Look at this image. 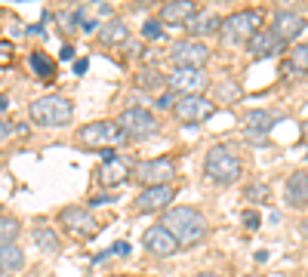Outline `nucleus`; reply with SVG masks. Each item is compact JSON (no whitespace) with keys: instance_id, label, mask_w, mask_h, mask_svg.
I'll list each match as a JSON object with an SVG mask.
<instances>
[{"instance_id":"4be33fe9","label":"nucleus","mask_w":308,"mask_h":277,"mask_svg":"<svg viewBox=\"0 0 308 277\" xmlns=\"http://www.w3.org/2000/svg\"><path fill=\"white\" fill-rule=\"evenodd\" d=\"M127 37H130V28L123 25L120 19H111L108 25L99 28V40H102V43H111V46H114V43H127Z\"/></svg>"},{"instance_id":"a211bd4d","label":"nucleus","mask_w":308,"mask_h":277,"mask_svg":"<svg viewBox=\"0 0 308 277\" xmlns=\"http://www.w3.org/2000/svg\"><path fill=\"white\" fill-rule=\"evenodd\" d=\"M195 16H197V3H195V0H173V3L161 6V22H169V25L191 22Z\"/></svg>"},{"instance_id":"2eb2a0df","label":"nucleus","mask_w":308,"mask_h":277,"mask_svg":"<svg viewBox=\"0 0 308 277\" xmlns=\"http://www.w3.org/2000/svg\"><path fill=\"white\" fill-rule=\"evenodd\" d=\"M176 197V188L173 185H157V188H145L139 197H136V210L139 213H157Z\"/></svg>"},{"instance_id":"c85d7f7f","label":"nucleus","mask_w":308,"mask_h":277,"mask_svg":"<svg viewBox=\"0 0 308 277\" xmlns=\"http://www.w3.org/2000/svg\"><path fill=\"white\" fill-rule=\"evenodd\" d=\"M216 92H219V99H222V102H234L237 96H241V86L231 83V80H222V83L216 86Z\"/></svg>"},{"instance_id":"dca6fc26","label":"nucleus","mask_w":308,"mask_h":277,"mask_svg":"<svg viewBox=\"0 0 308 277\" xmlns=\"http://www.w3.org/2000/svg\"><path fill=\"white\" fill-rule=\"evenodd\" d=\"M142 244L148 252H154V256H173V252L179 249L176 244V237L169 234V231L164 225H154V228H148L145 234H142Z\"/></svg>"},{"instance_id":"79ce46f5","label":"nucleus","mask_w":308,"mask_h":277,"mask_svg":"<svg viewBox=\"0 0 308 277\" xmlns=\"http://www.w3.org/2000/svg\"><path fill=\"white\" fill-rule=\"evenodd\" d=\"M111 277H123V274H111Z\"/></svg>"},{"instance_id":"37998d69","label":"nucleus","mask_w":308,"mask_h":277,"mask_svg":"<svg viewBox=\"0 0 308 277\" xmlns=\"http://www.w3.org/2000/svg\"><path fill=\"white\" fill-rule=\"evenodd\" d=\"M305 133H308V130H305Z\"/></svg>"},{"instance_id":"5701e85b","label":"nucleus","mask_w":308,"mask_h":277,"mask_svg":"<svg viewBox=\"0 0 308 277\" xmlns=\"http://www.w3.org/2000/svg\"><path fill=\"white\" fill-rule=\"evenodd\" d=\"M0 268H3V271H19V268H25V252H22L16 244L0 247Z\"/></svg>"},{"instance_id":"ea45409f","label":"nucleus","mask_w":308,"mask_h":277,"mask_svg":"<svg viewBox=\"0 0 308 277\" xmlns=\"http://www.w3.org/2000/svg\"><path fill=\"white\" fill-rule=\"evenodd\" d=\"M302 231H305V234H308V222H305V225H302Z\"/></svg>"},{"instance_id":"f8f14e48","label":"nucleus","mask_w":308,"mask_h":277,"mask_svg":"<svg viewBox=\"0 0 308 277\" xmlns=\"http://www.w3.org/2000/svg\"><path fill=\"white\" fill-rule=\"evenodd\" d=\"M96 179L102 188H117V185H123L127 179H133V164L123 157H105L102 160V166L96 169Z\"/></svg>"},{"instance_id":"2f4dec72","label":"nucleus","mask_w":308,"mask_h":277,"mask_svg":"<svg viewBox=\"0 0 308 277\" xmlns=\"http://www.w3.org/2000/svg\"><path fill=\"white\" fill-rule=\"evenodd\" d=\"M9 62H13V43H9V40H0V65H9Z\"/></svg>"},{"instance_id":"aec40b11","label":"nucleus","mask_w":308,"mask_h":277,"mask_svg":"<svg viewBox=\"0 0 308 277\" xmlns=\"http://www.w3.org/2000/svg\"><path fill=\"white\" fill-rule=\"evenodd\" d=\"M185 25H188V34L197 40V37H203V34H213L216 28L222 25V19L216 16V13H197L191 22H185Z\"/></svg>"},{"instance_id":"20e7f679","label":"nucleus","mask_w":308,"mask_h":277,"mask_svg":"<svg viewBox=\"0 0 308 277\" xmlns=\"http://www.w3.org/2000/svg\"><path fill=\"white\" fill-rule=\"evenodd\" d=\"M74 117V108L65 96H43L31 102V120L37 126H65Z\"/></svg>"},{"instance_id":"a19ab883","label":"nucleus","mask_w":308,"mask_h":277,"mask_svg":"<svg viewBox=\"0 0 308 277\" xmlns=\"http://www.w3.org/2000/svg\"><path fill=\"white\" fill-rule=\"evenodd\" d=\"M0 277H13V274H0Z\"/></svg>"},{"instance_id":"a18cd8bd","label":"nucleus","mask_w":308,"mask_h":277,"mask_svg":"<svg viewBox=\"0 0 308 277\" xmlns=\"http://www.w3.org/2000/svg\"><path fill=\"white\" fill-rule=\"evenodd\" d=\"M305 277H308V274H305Z\"/></svg>"},{"instance_id":"7c9ffc66","label":"nucleus","mask_w":308,"mask_h":277,"mask_svg":"<svg viewBox=\"0 0 308 277\" xmlns=\"http://www.w3.org/2000/svg\"><path fill=\"white\" fill-rule=\"evenodd\" d=\"M142 37H145V40H157V37H164L161 22H157V19H148L145 25H142Z\"/></svg>"},{"instance_id":"72a5a7b5","label":"nucleus","mask_w":308,"mask_h":277,"mask_svg":"<svg viewBox=\"0 0 308 277\" xmlns=\"http://www.w3.org/2000/svg\"><path fill=\"white\" fill-rule=\"evenodd\" d=\"M176 102H179V96H173V92H164V96L157 99V108H173Z\"/></svg>"},{"instance_id":"473e14b6","label":"nucleus","mask_w":308,"mask_h":277,"mask_svg":"<svg viewBox=\"0 0 308 277\" xmlns=\"http://www.w3.org/2000/svg\"><path fill=\"white\" fill-rule=\"evenodd\" d=\"M244 225H247V231H256L259 228V213L256 210H244Z\"/></svg>"},{"instance_id":"e433bc0d","label":"nucleus","mask_w":308,"mask_h":277,"mask_svg":"<svg viewBox=\"0 0 308 277\" xmlns=\"http://www.w3.org/2000/svg\"><path fill=\"white\" fill-rule=\"evenodd\" d=\"M59 55H62V59H74V46H62Z\"/></svg>"},{"instance_id":"9b49d317","label":"nucleus","mask_w":308,"mask_h":277,"mask_svg":"<svg viewBox=\"0 0 308 277\" xmlns=\"http://www.w3.org/2000/svg\"><path fill=\"white\" fill-rule=\"evenodd\" d=\"M213 111H216V105L203 96H179V102L173 105V114L182 123H200V120H207Z\"/></svg>"},{"instance_id":"1a4fd4ad","label":"nucleus","mask_w":308,"mask_h":277,"mask_svg":"<svg viewBox=\"0 0 308 277\" xmlns=\"http://www.w3.org/2000/svg\"><path fill=\"white\" fill-rule=\"evenodd\" d=\"M117 126H120V133L127 136V138H148V136L157 133L154 114L145 111V108H127L117 117Z\"/></svg>"},{"instance_id":"6ab92c4d","label":"nucleus","mask_w":308,"mask_h":277,"mask_svg":"<svg viewBox=\"0 0 308 277\" xmlns=\"http://www.w3.org/2000/svg\"><path fill=\"white\" fill-rule=\"evenodd\" d=\"M283 120V114H275V111H247V117H244V123H247V133L250 136H262V133H268L275 123H280Z\"/></svg>"},{"instance_id":"4c0bfd02","label":"nucleus","mask_w":308,"mask_h":277,"mask_svg":"<svg viewBox=\"0 0 308 277\" xmlns=\"http://www.w3.org/2000/svg\"><path fill=\"white\" fill-rule=\"evenodd\" d=\"M195 277H222V274H213V271H203V274H195Z\"/></svg>"},{"instance_id":"c03bdc74","label":"nucleus","mask_w":308,"mask_h":277,"mask_svg":"<svg viewBox=\"0 0 308 277\" xmlns=\"http://www.w3.org/2000/svg\"><path fill=\"white\" fill-rule=\"evenodd\" d=\"M305 160H308V157H305Z\"/></svg>"},{"instance_id":"f257e3e1","label":"nucleus","mask_w":308,"mask_h":277,"mask_svg":"<svg viewBox=\"0 0 308 277\" xmlns=\"http://www.w3.org/2000/svg\"><path fill=\"white\" fill-rule=\"evenodd\" d=\"M161 225L176 237L179 247H191V244L207 237V219L197 210H191V206H173V210H167Z\"/></svg>"},{"instance_id":"b1692460","label":"nucleus","mask_w":308,"mask_h":277,"mask_svg":"<svg viewBox=\"0 0 308 277\" xmlns=\"http://www.w3.org/2000/svg\"><path fill=\"white\" fill-rule=\"evenodd\" d=\"M31 68H34V74H37L40 80H56V62L50 59V55H43V53H31Z\"/></svg>"},{"instance_id":"4468645a","label":"nucleus","mask_w":308,"mask_h":277,"mask_svg":"<svg viewBox=\"0 0 308 277\" xmlns=\"http://www.w3.org/2000/svg\"><path fill=\"white\" fill-rule=\"evenodd\" d=\"M271 31H275L283 43H290V40H296L305 31V19L299 13H293V9H278L275 22H271Z\"/></svg>"},{"instance_id":"0eeeda50","label":"nucleus","mask_w":308,"mask_h":277,"mask_svg":"<svg viewBox=\"0 0 308 277\" xmlns=\"http://www.w3.org/2000/svg\"><path fill=\"white\" fill-rule=\"evenodd\" d=\"M59 225H65V231L74 240H89L99 231V222L93 219V213L84 210V206H65L59 213Z\"/></svg>"},{"instance_id":"f704fd0d","label":"nucleus","mask_w":308,"mask_h":277,"mask_svg":"<svg viewBox=\"0 0 308 277\" xmlns=\"http://www.w3.org/2000/svg\"><path fill=\"white\" fill-rule=\"evenodd\" d=\"M13 133V123H6V120H0V142H3V138Z\"/></svg>"},{"instance_id":"f3484780","label":"nucleus","mask_w":308,"mask_h":277,"mask_svg":"<svg viewBox=\"0 0 308 277\" xmlns=\"http://www.w3.org/2000/svg\"><path fill=\"white\" fill-rule=\"evenodd\" d=\"M283 197L293 210H305L308 206V172H293L287 179V188H283Z\"/></svg>"},{"instance_id":"9d476101","label":"nucleus","mask_w":308,"mask_h":277,"mask_svg":"<svg viewBox=\"0 0 308 277\" xmlns=\"http://www.w3.org/2000/svg\"><path fill=\"white\" fill-rule=\"evenodd\" d=\"M167 83L173 86V92H179V96H200V92L210 86V77L203 74L200 68H173Z\"/></svg>"},{"instance_id":"7ed1b4c3","label":"nucleus","mask_w":308,"mask_h":277,"mask_svg":"<svg viewBox=\"0 0 308 277\" xmlns=\"http://www.w3.org/2000/svg\"><path fill=\"white\" fill-rule=\"evenodd\" d=\"M259 25H262L259 9H241V13H231L222 19L219 34L225 43H250V37L259 31Z\"/></svg>"},{"instance_id":"f03ea898","label":"nucleus","mask_w":308,"mask_h":277,"mask_svg":"<svg viewBox=\"0 0 308 277\" xmlns=\"http://www.w3.org/2000/svg\"><path fill=\"white\" fill-rule=\"evenodd\" d=\"M203 172H207V179L213 185L228 188V185H234L237 179H241V160H237V154L228 145H216V148H210V151H207Z\"/></svg>"},{"instance_id":"cd10ccee","label":"nucleus","mask_w":308,"mask_h":277,"mask_svg":"<svg viewBox=\"0 0 308 277\" xmlns=\"http://www.w3.org/2000/svg\"><path fill=\"white\" fill-rule=\"evenodd\" d=\"M136 83H139L142 89H157V86H164V83H167V77H161V74L154 71V68H148V71L139 74V80H136Z\"/></svg>"},{"instance_id":"412c9836","label":"nucleus","mask_w":308,"mask_h":277,"mask_svg":"<svg viewBox=\"0 0 308 277\" xmlns=\"http://www.w3.org/2000/svg\"><path fill=\"white\" fill-rule=\"evenodd\" d=\"M31 237H34V244H37L43 252H59L62 249V240H59V234H56L50 225H37L31 231Z\"/></svg>"},{"instance_id":"39448f33","label":"nucleus","mask_w":308,"mask_h":277,"mask_svg":"<svg viewBox=\"0 0 308 277\" xmlns=\"http://www.w3.org/2000/svg\"><path fill=\"white\" fill-rule=\"evenodd\" d=\"M77 142L84 148H108V145H117V142H127V136L120 133L117 123L111 120H96V123H86L77 130Z\"/></svg>"},{"instance_id":"6e6552de","label":"nucleus","mask_w":308,"mask_h":277,"mask_svg":"<svg viewBox=\"0 0 308 277\" xmlns=\"http://www.w3.org/2000/svg\"><path fill=\"white\" fill-rule=\"evenodd\" d=\"M169 59L176 62V68H200L203 71V65L210 62V50H207V43L188 37V40H176L169 46Z\"/></svg>"},{"instance_id":"bb28decb","label":"nucleus","mask_w":308,"mask_h":277,"mask_svg":"<svg viewBox=\"0 0 308 277\" xmlns=\"http://www.w3.org/2000/svg\"><path fill=\"white\" fill-rule=\"evenodd\" d=\"M244 200H256V203H271V188L268 185H250L244 191Z\"/></svg>"},{"instance_id":"423d86ee","label":"nucleus","mask_w":308,"mask_h":277,"mask_svg":"<svg viewBox=\"0 0 308 277\" xmlns=\"http://www.w3.org/2000/svg\"><path fill=\"white\" fill-rule=\"evenodd\" d=\"M176 176V164L169 157H154L142 160L133 166V179H139L145 188H157V185H169V179Z\"/></svg>"},{"instance_id":"c9c22d12","label":"nucleus","mask_w":308,"mask_h":277,"mask_svg":"<svg viewBox=\"0 0 308 277\" xmlns=\"http://www.w3.org/2000/svg\"><path fill=\"white\" fill-rule=\"evenodd\" d=\"M86 68H89L86 59H77V62H74V74H86Z\"/></svg>"},{"instance_id":"a878e982","label":"nucleus","mask_w":308,"mask_h":277,"mask_svg":"<svg viewBox=\"0 0 308 277\" xmlns=\"http://www.w3.org/2000/svg\"><path fill=\"white\" fill-rule=\"evenodd\" d=\"M290 68L293 71H308V43H296V50L290 53Z\"/></svg>"},{"instance_id":"ddd939ff","label":"nucleus","mask_w":308,"mask_h":277,"mask_svg":"<svg viewBox=\"0 0 308 277\" xmlns=\"http://www.w3.org/2000/svg\"><path fill=\"white\" fill-rule=\"evenodd\" d=\"M283 43L280 37L271 28H259L253 37H250V43H247V53L253 55V59H268V55H278V53H283Z\"/></svg>"},{"instance_id":"58836bf2","label":"nucleus","mask_w":308,"mask_h":277,"mask_svg":"<svg viewBox=\"0 0 308 277\" xmlns=\"http://www.w3.org/2000/svg\"><path fill=\"white\" fill-rule=\"evenodd\" d=\"M6 105H9V99H6V96H0V111H3Z\"/></svg>"},{"instance_id":"c756f323","label":"nucleus","mask_w":308,"mask_h":277,"mask_svg":"<svg viewBox=\"0 0 308 277\" xmlns=\"http://www.w3.org/2000/svg\"><path fill=\"white\" fill-rule=\"evenodd\" d=\"M130 249H133V247L127 244V240H117V244H114L108 252H99V256H93V262H105L108 256H130Z\"/></svg>"},{"instance_id":"393cba45","label":"nucleus","mask_w":308,"mask_h":277,"mask_svg":"<svg viewBox=\"0 0 308 277\" xmlns=\"http://www.w3.org/2000/svg\"><path fill=\"white\" fill-rule=\"evenodd\" d=\"M19 231H22V225L16 222L13 216H0V247L13 244V240L19 237Z\"/></svg>"}]
</instances>
